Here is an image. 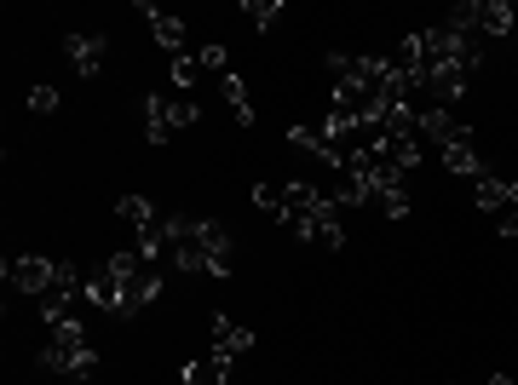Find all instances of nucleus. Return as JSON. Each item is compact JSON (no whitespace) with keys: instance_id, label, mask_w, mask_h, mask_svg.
I'll return each mask as SVG.
<instances>
[{"instance_id":"obj_1","label":"nucleus","mask_w":518,"mask_h":385,"mask_svg":"<svg viewBox=\"0 0 518 385\" xmlns=\"http://www.w3.org/2000/svg\"><path fill=\"white\" fill-rule=\"evenodd\" d=\"M41 368L70 374V380H93V374H98V351H93V340H87L81 317H70V322H58V328H52V345L41 351Z\"/></svg>"},{"instance_id":"obj_2","label":"nucleus","mask_w":518,"mask_h":385,"mask_svg":"<svg viewBox=\"0 0 518 385\" xmlns=\"http://www.w3.org/2000/svg\"><path fill=\"white\" fill-rule=\"evenodd\" d=\"M6 282H12L18 294L47 299V294H52V282H58V259H47V253H24V259H6Z\"/></svg>"},{"instance_id":"obj_3","label":"nucleus","mask_w":518,"mask_h":385,"mask_svg":"<svg viewBox=\"0 0 518 385\" xmlns=\"http://www.w3.org/2000/svg\"><path fill=\"white\" fill-rule=\"evenodd\" d=\"M190 242L208 253V276H231L236 271V242H231V230L219 225V219H196V225H190Z\"/></svg>"},{"instance_id":"obj_4","label":"nucleus","mask_w":518,"mask_h":385,"mask_svg":"<svg viewBox=\"0 0 518 385\" xmlns=\"http://www.w3.org/2000/svg\"><path fill=\"white\" fill-rule=\"evenodd\" d=\"M288 144H294V150H306L311 161L334 167V173L346 167V156H340V138H334L323 121H294V127H288Z\"/></svg>"},{"instance_id":"obj_5","label":"nucleus","mask_w":518,"mask_h":385,"mask_svg":"<svg viewBox=\"0 0 518 385\" xmlns=\"http://www.w3.org/2000/svg\"><path fill=\"white\" fill-rule=\"evenodd\" d=\"M294 236H306V242H317V248H346V225H340V202H334V196H323V202H317V213L294 225Z\"/></svg>"},{"instance_id":"obj_6","label":"nucleus","mask_w":518,"mask_h":385,"mask_svg":"<svg viewBox=\"0 0 518 385\" xmlns=\"http://www.w3.org/2000/svg\"><path fill=\"white\" fill-rule=\"evenodd\" d=\"M104 52H110V46H104L98 29H70V35H64V58H70L75 75H87V81L104 69Z\"/></svg>"},{"instance_id":"obj_7","label":"nucleus","mask_w":518,"mask_h":385,"mask_svg":"<svg viewBox=\"0 0 518 385\" xmlns=\"http://www.w3.org/2000/svg\"><path fill=\"white\" fill-rule=\"evenodd\" d=\"M208 340H213V357H225V363L254 351V334H248L236 317H225V311H213L208 317Z\"/></svg>"},{"instance_id":"obj_8","label":"nucleus","mask_w":518,"mask_h":385,"mask_svg":"<svg viewBox=\"0 0 518 385\" xmlns=\"http://www.w3.org/2000/svg\"><path fill=\"white\" fill-rule=\"evenodd\" d=\"M432 138L438 150H449V144H461V138H472L461 121H455V110L449 104H421V144Z\"/></svg>"},{"instance_id":"obj_9","label":"nucleus","mask_w":518,"mask_h":385,"mask_svg":"<svg viewBox=\"0 0 518 385\" xmlns=\"http://www.w3.org/2000/svg\"><path fill=\"white\" fill-rule=\"evenodd\" d=\"M139 18L150 23V41L162 46L167 58H185V23L167 18V12H156V6H139Z\"/></svg>"},{"instance_id":"obj_10","label":"nucleus","mask_w":518,"mask_h":385,"mask_svg":"<svg viewBox=\"0 0 518 385\" xmlns=\"http://www.w3.org/2000/svg\"><path fill=\"white\" fill-rule=\"evenodd\" d=\"M507 196H513V179H501V173H490V167L472 179V207H478V213H490V219L507 207Z\"/></svg>"},{"instance_id":"obj_11","label":"nucleus","mask_w":518,"mask_h":385,"mask_svg":"<svg viewBox=\"0 0 518 385\" xmlns=\"http://www.w3.org/2000/svg\"><path fill=\"white\" fill-rule=\"evenodd\" d=\"M173 133H179V127H173V98H156V92H150V98H144V138H150V144H167Z\"/></svg>"},{"instance_id":"obj_12","label":"nucleus","mask_w":518,"mask_h":385,"mask_svg":"<svg viewBox=\"0 0 518 385\" xmlns=\"http://www.w3.org/2000/svg\"><path fill=\"white\" fill-rule=\"evenodd\" d=\"M283 190H288V219H283V230H294L300 219H311V213H317V202H323V190H317V184H306V179H288Z\"/></svg>"},{"instance_id":"obj_13","label":"nucleus","mask_w":518,"mask_h":385,"mask_svg":"<svg viewBox=\"0 0 518 385\" xmlns=\"http://www.w3.org/2000/svg\"><path fill=\"white\" fill-rule=\"evenodd\" d=\"M116 219H121V225H133V236H144V230L162 225V213L144 202V196H121V202H116Z\"/></svg>"},{"instance_id":"obj_14","label":"nucleus","mask_w":518,"mask_h":385,"mask_svg":"<svg viewBox=\"0 0 518 385\" xmlns=\"http://www.w3.org/2000/svg\"><path fill=\"white\" fill-rule=\"evenodd\" d=\"M518 12L507 0H478V35H513Z\"/></svg>"},{"instance_id":"obj_15","label":"nucleus","mask_w":518,"mask_h":385,"mask_svg":"<svg viewBox=\"0 0 518 385\" xmlns=\"http://www.w3.org/2000/svg\"><path fill=\"white\" fill-rule=\"evenodd\" d=\"M179 374H185V385H219V380H231V363H225V357H190L185 368H179Z\"/></svg>"},{"instance_id":"obj_16","label":"nucleus","mask_w":518,"mask_h":385,"mask_svg":"<svg viewBox=\"0 0 518 385\" xmlns=\"http://www.w3.org/2000/svg\"><path fill=\"white\" fill-rule=\"evenodd\" d=\"M444 167L455 173V179H478V173H484V161H478V150H472V138L449 144V150H444Z\"/></svg>"},{"instance_id":"obj_17","label":"nucleus","mask_w":518,"mask_h":385,"mask_svg":"<svg viewBox=\"0 0 518 385\" xmlns=\"http://www.w3.org/2000/svg\"><path fill=\"white\" fill-rule=\"evenodd\" d=\"M254 207L265 213V219H277V225H283V219H288V190H283V184H271V179H259L254 184Z\"/></svg>"},{"instance_id":"obj_18","label":"nucleus","mask_w":518,"mask_h":385,"mask_svg":"<svg viewBox=\"0 0 518 385\" xmlns=\"http://www.w3.org/2000/svg\"><path fill=\"white\" fill-rule=\"evenodd\" d=\"M225 98H231V110H236V127H254V98L242 87V75H225Z\"/></svg>"},{"instance_id":"obj_19","label":"nucleus","mask_w":518,"mask_h":385,"mask_svg":"<svg viewBox=\"0 0 518 385\" xmlns=\"http://www.w3.org/2000/svg\"><path fill=\"white\" fill-rule=\"evenodd\" d=\"M242 18H254V29H271L283 18V0H242Z\"/></svg>"},{"instance_id":"obj_20","label":"nucleus","mask_w":518,"mask_h":385,"mask_svg":"<svg viewBox=\"0 0 518 385\" xmlns=\"http://www.w3.org/2000/svg\"><path fill=\"white\" fill-rule=\"evenodd\" d=\"M29 110L52 115V110H58V87H52V81H35V87H29Z\"/></svg>"},{"instance_id":"obj_21","label":"nucleus","mask_w":518,"mask_h":385,"mask_svg":"<svg viewBox=\"0 0 518 385\" xmlns=\"http://www.w3.org/2000/svg\"><path fill=\"white\" fill-rule=\"evenodd\" d=\"M380 213H386V219H409V184L386 190V196H380Z\"/></svg>"},{"instance_id":"obj_22","label":"nucleus","mask_w":518,"mask_h":385,"mask_svg":"<svg viewBox=\"0 0 518 385\" xmlns=\"http://www.w3.org/2000/svg\"><path fill=\"white\" fill-rule=\"evenodd\" d=\"M495 230H501V236H518V179H513V196H507V207L495 213Z\"/></svg>"},{"instance_id":"obj_23","label":"nucleus","mask_w":518,"mask_h":385,"mask_svg":"<svg viewBox=\"0 0 518 385\" xmlns=\"http://www.w3.org/2000/svg\"><path fill=\"white\" fill-rule=\"evenodd\" d=\"M225 64H231V52H225L219 41H208V46H202V69H219V75H231Z\"/></svg>"},{"instance_id":"obj_24","label":"nucleus","mask_w":518,"mask_h":385,"mask_svg":"<svg viewBox=\"0 0 518 385\" xmlns=\"http://www.w3.org/2000/svg\"><path fill=\"white\" fill-rule=\"evenodd\" d=\"M196 69H202V64H196L190 52H185V58H173V87H190V81H196Z\"/></svg>"},{"instance_id":"obj_25","label":"nucleus","mask_w":518,"mask_h":385,"mask_svg":"<svg viewBox=\"0 0 518 385\" xmlns=\"http://www.w3.org/2000/svg\"><path fill=\"white\" fill-rule=\"evenodd\" d=\"M173 127H179V133L196 127V104H190V98H173Z\"/></svg>"},{"instance_id":"obj_26","label":"nucleus","mask_w":518,"mask_h":385,"mask_svg":"<svg viewBox=\"0 0 518 385\" xmlns=\"http://www.w3.org/2000/svg\"><path fill=\"white\" fill-rule=\"evenodd\" d=\"M490 385H518L513 374H490Z\"/></svg>"},{"instance_id":"obj_27","label":"nucleus","mask_w":518,"mask_h":385,"mask_svg":"<svg viewBox=\"0 0 518 385\" xmlns=\"http://www.w3.org/2000/svg\"><path fill=\"white\" fill-rule=\"evenodd\" d=\"M219 385H236V380H219Z\"/></svg>"}]
</instances>
